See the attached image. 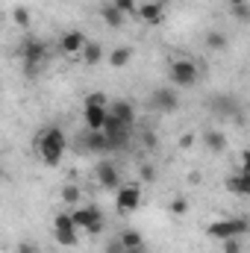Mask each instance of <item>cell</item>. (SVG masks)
Returning a JSON list of instances; mask_svg holds the SVG:
<instances>
[{
  "label": "cell",
  "instance_id": "6da1fadb",
  "mask_svg": "<svg viewBox=\"0 0 250 253\" xmlns=\"http://www.w3.org/2000/svg\"><path fill=\"white\" fill-rule=\"evenodd\" d=\"M36 150H39L42 162L53 168V165L62 162L65 150H68V138H65V132L59 126H47V129H42V135L36 138Z\"/></svg>",
  "mask_w": 250,
  "mask_h": 253
},
{
  "label": "cell",
  "instance_id": "7a4b0ae2",
  "mask_svg": "<svg viewBox=\"0 0 250 253\" xmlns=\"http://www.w3.org/2000/svg\"><path fill=\"white\" fill-rule=\"evenodd\" d=\"M250 230V221L245 215H236V218H218L206 227V236L215 239V242H224V239H245Z\"/></svg>",
  "mask_w": 250,
  "mask_h": 253
},
{
  "label": "cell",
  "instance_id": "3957f363",
  "mask_svg": "<svg viewBox=\"0 0 250 253\" xmlns=\"http://www.w3.org/2000/svg\"><path fill=\"white\" fill-rule=\"evenodd\" d=\"M18 56H21V62H24V74L27 77H36L39 71H42V65L47 62V44L44 42H39V39H27L24 42V47L18 50Z\"/></svg>",
  "mask_w": 250,
  "mask_h": 253
},
{
  "label": "cell",
  "instance_id": "277c9868",
  "mask_svg": "<svg viewBox=\"0 0 250 253\" xmlns=\"http://www.w3.org/2000/svg\"><path fill=\"white\" fill-rule=\"evenodd\" d=\"M71 221H74L77 230H85L88 236H97V233H103V227H106L103 212H100L94 203H88V206H77V209L71 212Z\"/></svg>",
  "mask_w": 250,
  "mask_h": 253
},
{
  "label": "cell",
  "instance_id": "5b68a950",
  "mask_svg": "<svg viewBox=\"0 0 250 253\" xmlns=\"http://www.w3.org/2000/svg\"><path fill=\"white\" fill-rule=\"evenodd\" d=\"M168 77H171L174 85H180V88H191V85L200 80V71H197V65L191 62V59H174V62H171V71H168Z\"/></svg>",
  "mask_w": 250,
  "mask_h": 253
},
{
  "label": "cell",
  "instance_id": "8992f818",
  "mask_svg": "<svg viewBox=\"0 0 250 253\" xmlns=\"http://www.w3.org/2000/svg\"><path fill=\"white\" fill-rule=\"evenodd\" d=\"M53 239H56L59 245H65V248H77V245H80V230L74 227L71 215L59 212V215L53 218Z\"/></svg>",
  "mask_w": 250,
  "mask_h": 253
},
{
  "label": "cell",
  "instance_id": "52a82bcc",
  "mask_svg": "<svg viewBox=\"0 0 250 253\" xmlns=\"http://www.w3.org/2000/svg\"><path fill=\"white\" fill-rule=\"evenodd\" d=\"M138 203H141V186L138 183H126V186H118L115 189V206H118L121 215L135 212Z\"/></svg>",
  "mask_w": 250,
  "mask_h": 253
},
{
  "label": "cell",
  "instance_id": "ba28073f",
  "mask_svg": "<svg viewBox=\"0 0 250 253\" xmlns=\"http://www.w3.org/2000/svg\"><path fill=\"white\" fill-rule=\"evenodd\" d=\"M150 109H156V112H174V109H180L177 88H156L150 94Z\"/></svg>",
  "mask_w": 250,
  "mask_h": 253
},
{
  "label": "cell",
  "instance_id": "9c48e42d",
  "mask_svg": "<svg viewBox=\"0 0 250 253\" xmlns=\"http://www.w3.org/2000/svg\"><path fill=\"white\" fill-rule=\"evenodd\" d=\"M97 183L103 186V189L115 191L121 186V168L115 165V162H109V159H103L100 165H97Z\"/></svg>",
  "mask_w": 250,
  "mask_h": 253
},
{
  "label": "cell",
  "instance_id": "30bf717a",
  "mask_svg": "<svg viewBox=\"0 0 250 253\" xmlns=\"http://www.w3.org/2000/svg\"><path fill=\"white\" fill-rule=\"evenodd\" d=\"M215 112L221 115V118H230V121H236V124H242L245 118H242V103L230 94H221V97H215Z\"/></svg>",
  "mask_w": 250,
  "mask_h": 253
},
{
  "label": "cell",
  "instance_id": "8fae6325",
  "mask_svg": "<svg viewBox=\"0 0 250 253\" xmlns=\"http://www.w3.org/2000/svg\"><path fill=\"white\" fill-rule=\"evenodd\" d=\"M85 33L83 30H68L62 33V39H59V50H62L65 56H80V50L85 47Z\"/></svg>",
  "mask_w": 250,
  "mask_h": 253
},
{
  "label": "cell",
  "instance_id": "7c38bea8",
  "mask_svg": "<svg viewBox=\"0 0 250 253\" xmlns=\"http://www.w3.org/2000/svg\"><path fill=\"white\" fill-rule=\"evenodd\" d=\"M106 112H109V115H115V118H118L124 126H129V129L135 126V106H132L129 100H109Z\"/></svg>",
  "mask_w": 250,
  "mask_h": 253
},
{
  "label": "cell",
  "instance_id": "4fadbf2b",
  "mask_svg": "<svg viewBox=\"0 0 250 253\" xmlns=\"http://www.w3.org/2000/svg\"><path fill=\"white\" fill-rule=\"evenodd\" d=\"M118 242H121L124 253H147V242H144V236H141L138 230H132V227H126L124 233L118 236Z\"/></svg>",
  "mask_w": 250,
  "mask_h": 253
},
{
  "label": "cell",
  "instance_id": "5bb4252c",
  "mask_svg": "<svg viewBox=\"0 0 250 253\" xmlns=\"http://www.w3.org/2000/svg\"><path fill=\"white\" fill-rule=\"evenodd\" d=\"M135 15H138L144 24L159 27V24L165 21V6H159V3H153V0H147V3H141V6L135 9Z\"/></svg>",
  "mask_w": 250,
  "mask_h": 253
},
{
  "label": "cell",
  "instance_id": "9a60e30c",
  "mask_svg": "<svg viewBox=\"0 0 250 253\" xmlns=\"http://www.w3.org/2000/svg\"><path fill=\"white\" fill-rule=\"evenodd\" d=\"M224 186H227V191H233V194H250V174L245 171V165L236 174H230L224 180Z\"/></svg>",
  "mask_w": 250,
  "mask_h": 253
},
{
  "label": "cell",
  "instance_id": "2e32d148",
  "mask_svg": "<svg viewBox=\"0 0 250 253\" xmlns=\"http://www.w3.org/2000/svg\"><path fill=\"white\" fill-rule=\"evenodd\" d=\"M83 121H85V129L100 132L106 121V106H83Z\"/></svg>",
  "mask_w": 250,
  "mask_h": 253
},
{
  "label": "cell",
  "instance_id": "e0dca14e",
  "mask_svg": "<svg viewBox=\"0 0 250 253\" xmlns=\"http://www.w3.org/2000/svg\"><path fill=\"white\" fill-rule=\"evenodd\" d=\"M83 150H85V153H106V150H109V144H106L103 132L85 129V135H83Z\"/></svg>",
  "mask_w": 250,
  "mask_h": 253
},
{
  "label": "cell",
  "instance_id": "ac0fdd59",
  "mask_svg": "<svg viewBox=\"0 0 250 253\" xmlns=\"http://www.w3.org/2000/svg\"><path fill=\"white\" fill-rule=\"evenodd\" d=\"M203 144H206V150L209 153H227V135L224 132H218V129H206L203 132Z\"/></svg>",
  "mask_w": 250,
  "mask_h": 253
},
{
  "label": "cell",
  "instance_id": "d6986e66",
  "mask_svg": "<svg viewBox=\"0 0 250 253\" xmlns=\"http://www.w3.org/2000/svg\"><path fill=\"white\" fill-rule=\"evenodd\" d=\"M80 56L85 59V65H97V62H103V44H97V42H85V47L80 50Z\"/></svg>",
  "mask_w": 250,
  "mask_h": 253
},
{
  "label": "cell",
  "instance_id": "ffe728a7",
  "mask_svg": "<svg viewBox=\"0 0 250 253\" xmlns=\"http://www.w3.org/2000/svg\"><path fill=\"white\" fill-rule=\"evenodd\" d=\"M100 18H103V24H109L112 30H118V27L124 24V18H126V15H121V12H118V9H115L112 3H106V6L100 9Z\"/></svg>",
  "mask_w": 250,
  "mask_h": 253
},
{
  "label": "cell",
  "instance_id": "44dd1931",
  "mask_svg": "<svg viewBox=\"0 0 250 253\" xmlns=\"http://www.w3.org/2000/svg\"><path fill=\"white\" fill-rule=\"evenodd\" d=\"M227 44H230L227 33H221V30H209L206 33V47L209 50H227Z\"/></svg>",
  "mask_w": 250,
  "mask_h": 253
},
{
  "label": "cell",
  "instance_id": "7402d4cb",
  "mask_svg": "<svg viewBox=\"0 0 250 253\" xmlns=\"http://www.w3.org/2000/svg\"><path fill=\"white\" fill-rule=\"evenodd\" d=\"M132 62V47H115L112 53H109V65L112 68H124V65Z\"/></svg>",
  "mask_w": 250,
  "mask_h": 253
},
{
  "label": "cell",
  "instance_id": "603a6c76",
  "mask_svg": "<svg viewBox=\"0 0 250 253\" xmlns=\"http://www.w3.org/2000/svg\"><path fill=\"white\" fill-rule=\"evenodd\" d=\"M80 197H83V189L77 186V183H68V186H62V203H80Z\"/></svg>",
  "mask_w": 250,
  "mask_h": 253
},
{
  "label": "cell",
  "instance_id": "cb8c5ba5",
  "mask_svg": "<svg viewBox=\"0 0 250 253\" xmlns=\"http://www.w3.org/2000/svg\"><path fill=\"white\" fill-rule=\"evenodd\" d=\"M83 106H109V97L103 91H91V94H85Z\"/></svg>",
  "mask_w": 250,
  "mask_h": 253
},
{
  "label": "cell",
  "instance_id": "d4e9b609",
  "mask_svg": "<svg viewBox=\"0 0 250 253\" xmlns=\"http://www.w3.org/2000/svg\"><path fill=\"white\" fill-rule=\"evenodd\" d=\"M12 21H15L18 27L27 30V27H30V12H27L24 6H15V9H12Z\"/></svg>",
  "mask_w": 250,
  "mask_h": 253
},
{
  "label": "cell",
  "instance_id": "484cf974",
  "mask_svg": "<svg viewBox=\"0 0 250 253\" xmlns=\"http://www.w3.org/2000/svg\"><path fill=\"white\" fill-rule=\"evenodd\" d=\"M112 6H115L121 15H135V9H138L135 0H112Z\"/></svg>",
  "mask_w": 250,
  "mask_h": 253
},
{
  "label": "cell",
  "instance_id": "4316f807",
  "mask_svg": "<svg viewBox=\"0 0 250 253\" xmlns=\"http://www.w3.org/2000/svg\"><path fill=\"white\" fill-rule=\"evenodd\" d=\"M186 212H188V200L186 197H174V200H171V215L180 218V215H186Z\"/></svg>",
  "mask_w": 250,
  "mask_h": 253
},
{
  "label": "cell",
  "instance_id": "83f0119b",
  "mask_svg": "<svg viewBox=\"0 0 250 253\" xmlns=\"http://www.w3.org/2000/svg\"><path fill=\"white\" fill-rule=\"evenodd\" d=\"M230 12L242 21V24H248L250 21V9H248V3H239V6H230Z\"/></svg>",
  "mask_w": 250,
  "mask_h": 253
},
{
  "label": "cell",
  "instance_id": "f1b7e54d",
  "mask_svg": "<svg viewBox=\"0 0 250 253\" xmlns=\"http://www.w3.org/2000/svg\"><path fill=\"white\" fill-rule=\"evenodd\" d=\"M221 251L224 253H242V239H224L221 242Z\"/></svg>",
  "mask_w": 250,
  "mask_h": 253
},
{
  "label": "cell",
  "instance_id": "f546056e",
  "mask_svg": "<svg viewBox=\"0 0 250 253\" xmlns=\"http://www.w3.org/2000/svg\"><path fill=\"white\" fill-rule=\"evenodd\" d=\"M141 180H147V183L156 180V168H153V165H144V168H141Z\"/></svg>",
  "mask_w": 250,
  "mask_h": 253
},
{
  "label": "cell",
  "instance_id": "4dcf8cb0",
  "mask_svg": "<svg viewBox=\"0 0 250 253\" xmlns=\"http://www.w3.org/2000/svg\"><path fill=\"white\" fill-rule=\"evenodd\" d=\"M103 253H124V248H121V242H118V239H112V242L103 248Z\"/></svg>",
  "mask_w": 250,
  "mask_h": 253
},
{
  "label": "cell",
  "instance_id": "1f68e13d",
  "mask_svg": "<svg viewBox=\"0 0 250 253\" xmlns=\"http://www.w3.org/2000/svg\"><path fill=\"white\" fill-rule=\"evenodd\" d=\"M144 144H147L150 150H156V144H159V138H156L153 132H144Z\"/></svg>",
  "mask_w": 250,
  "mask_h": 253
},
{
  "label": "cell",
  "instance_id": "d6a6232c",
  "mask_svg": "<svg viewBox=\"0 0 250 253\" xmlns=\"http://www.w3.org/2000/svg\"><path fill=\"white\" fill-rule=\"evenodd\" d=\"M15 253H39V248L36 245H30V242H24V245H18V251Z\"/></svg>",
  "mask_w": 250,
  "mask_h": 253
},
{
  "label": "cell",
  "instance_id": "836d02e7",
  "mask_svg": "<svg viewBox=\"0 0 250 253\" xmlns=\"http://www.w3.org/2000/svg\"><path fill=\"white\" fill-rule=\"evenodd\" d=\"M230 6H239V3H248V0H227Z\"/></svg>",
  "mask_w": 250,
  "mask_h": 253
},
{
  "label": "cell",
  "instance_id": "e575fe53",
  "mask_svg": "<svg viewBox=\"0 0 250 253\" xmlns=\"http://www.w3.org/2000/svg\"><path fill=\"white\" fill-rule=\"evenodd\" d=\"M153 3H159V6H165V3H168V0H153Z\"/></svg>",
  "mask_w": 250,
  "mask_h": 253
},
{
  "label": "cell",
  "instance_id": "d590c367",
  "mask_svg": "<svg viewBox=\"0 0 250 253\" xmlns=\"http://www.w3.org/2000/svg\"><path fill=\"white\" fill-rule=\"evenodd\" d=\"M0 180H3V165H0Z\"/></svg>",
  "mask_w": 250,
  "mask_h": 253
}]
</instances>
